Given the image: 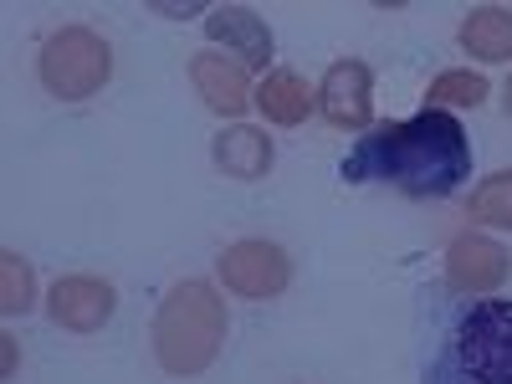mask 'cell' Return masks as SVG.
Segmentation results:
<instances>
[{"label": "cell", "mask_w": 512, "mask_h": 384, "mask_svg": "<svg viewBox=\"0 0 512 384\" xmlns=\"http://www.w3.org/2000/svg\"><path fill=\"white\" fill-rule=\"evenodd\" d=\"M338 175L349 185H395L405 195H451L472 180V139L446 108H425L405 123H379L344 154Z\"/></svg>", "instance_id": "1"}, {"label": "cell", "mask_w": 512, "mask_h": 384, "mask_svg": "<svg viewBox=\"0 0 512 384\" xmlns=\"http://www.w3.org/2000/svg\"><path fill=\"white\" fill-rule=\"evenodd\" d=\"M420 384H512V297L425 292Z\"/></svg>", "instance_id": "2"}, {"label": "cell", "mask_w": 512, "mask_h": 384, "mask_svg": "<svg viewBox=\"0 0 512 384\" xmlns=\"http://www.w3.org/2000/svg\"><path fill=\"white\" fill-rule=\"evenodd\" d=\"M226 344V303L205 282L169 287L164 308L154 318V354L169 374H200L216 364Z\"/></svg>", "instance_id": "3"}, {"label": "cell", "mask_w": 512, "mask_h": 384, "mask_svg": "<svg viewBox=\"0 0 512 384\" xmlns=\"http://www.w3.org/2000/svg\"><path fill=\"white\" fill-rule=\"evenodd\" d=\"M108 77H113V52L88 26H62L41 47V82H47L52 98H67V103L93 98Z\"/></svg>", "instance_id": "4"}, {"label": "cell", "mask_w": 512, "mask_h": 384, "mask_svg": "<svg viewBox=\"0 0 512 384\" xmlns=\"http://www.w3.org/2000/svg\"><path fill=\"white\" fill-rule=\"evenodd\" d=\"M221 277L241 297H277L292 282V262L272 241H236L221 251Z\"/></svg>", "instance_id": "5"}, {"label": "cell", "mask_w": 512, "mask_h": 384, "mask_svg": "<svg viewBox=\"0 0 512 384\" xmlns=\"http://www.w3.org/2000/svg\"><path fill=\"white\" fill-rule=\"evenodd\" d=\"M323 118L333 128H369L374 118V72L364 62H333L318 88Z\"/></svg>", "instance_id": "6"}, {"label": "cell", "mask_w": 512, "mask_h": 384, "mask_svg": "<svg viewBox=\"0 0 512 384\" xmlns=\"http://www.w3.org/2000/svg\"><path fill=\"white\" fill-rule=\"evenodd\" d=\"M118 308V292L103 277H62L52 287V323L72 333H98Z\"/></svg>", "instance_id": "7"}, {"label": "cell", "mask_w": 512, "mask_h": 384, "mask_svg": "<svg viewBox=\"0 0 512 384\" xmlns=\"http://www.w3.org/2000/svg\"><path fill=\"white\" fill-rule=\"evenodd\" d=\"M507 282V251L487 236H461L451 251H446V287L451 292H466V297H482L492 287Z\"/></svg>", "instance_id": "8"}, {"label": "cell", "mask_w": 512, "mask_h": 384, "mask_svg": "<svg viewBox=\"0 0 512 384\" xmlns=\"http://www.w3.org/2000/svg\"><path fill=\"white\" fill-rule=\"evenodd\" d=\"M190 82H195V93L205 98V108L210 113H226V118L246 113V103L256 98L251 82H246V67L231 62V57H221V52H200L190 62Z\"/></svg>", "instance_id": "9"}, {"label": "cell", "mask_w": 512, "mask_h": 384, "mask_svg": "<svg viewBox=\"0 0 512 384\" xmlns=\"http://www.w3.org/2000/svg\"><path fill=\"white\" fill-rule=\"evenodd\" d=\"M205 31H210V41L236 47L241 62H251V67H267L272 62V31L262 26V16L246 11V6H216V11L205 16Z\"/></svg>", "instance_id": "10"}, {"label": "cell", "mask_w": 512, "mask_h": 384, "mask_svg": "<svg viewBox=\"0 0 512 384\" xmlns=\"http://www.w3.org/2000/svg\"><path fill=\"white\" fill-rule=\"evenodd\" d=\"M216 164L226 169V175L236 180H262L272 169V139L262 134V128H231V134L216 139Z\"/></svg>", "instance_id": "11"}, {"label": "cell", "mask_w": 512, "mask_h": 384, "mask_svg": "<svg viewBox=\"0 0 512 384\" xmlns=\"http://www.w3.org/2000/svg\"><path fill=\"white\" fill-rule=\"evenodd\" d=\"M313 88L297 72H267L262 77V88H256V108H262L272 123H282V128H292V123H303L308 118V108H313Z\"/></svg>", "instance_id": "12"}, {"label": "cell", "mask_w": 512, "mask_h": 384, "mask_svg": "<svg viewBox=\"0 0 512 384\" xmlns=\"http://www.w3.org/2000/svg\"><path fill=\"white\" fill-rule=\"evenodd\" d=\"M461 47L482 62H507L512 57V11L507 6H477L461 21Z\"/></svg>", "instance_id": "13"}, {"label": "cell", "mask_w": 512, "mask_h": 384, "mask_svg": "<svg viewBox=\"0 0 512 384\" xmlns=\"http://www.w3.org/2000/svg\"><path fill=\"white\" fill-rule=\"evenodd\" d=\"M472 221H482V226H507V231H512V169L492 175V180L472 195Z\"/></svg>", "instance_id": "14"}, {"label": "cell", "mask_w": 512, "mask_h": 384, "mask_svg": "<svg viewBox=\"0 0 512 384\" xmlns=\"http://www.w3.org/2000/svg\"><path fill=\"white\" fill-rule=\"evenodd\" d=\"M487 98V77H477V72H441L436 82H431V108H477Z\"/></svg>", "instance_id": "15"}, {"label": "cell", "mask_w": 512, "mask_h": 384, "mask_svg": "<svg viewBox=\"0 0 512 384\" xmlns=\"http://www.w3.org/2000/svg\"><path fill=\"white\" fill-rule=\"evenodd\" d=\"M0 308H6V318L31 308V267L21 262V256H6V262H0Z\"/></svg>", "instance_id": "16"}, {"label": "cell", "mask_w": 512, "mask_h": 384, "mask_svg": "<svg viewBox=\"0 0 512 384\" xmlns=\"http://www.w3.org/2000/svg\"><path fill=\"white\" fill-rule=\"evenodd\" d=\"M507 118H512V82H507Z\"/></svg>", "instance_id": "17"}]
</instances>
